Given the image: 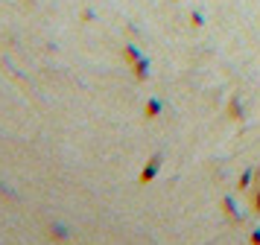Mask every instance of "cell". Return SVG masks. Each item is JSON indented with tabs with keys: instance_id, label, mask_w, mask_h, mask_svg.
<instances>
[{
	"instance_id": "7a4b0ae2",
	"label": "cell",
	"mask_w": 260,
	"mask_h": 245,
	"mask_svg": "<svg viewBox=\"0 0 260 245\" xmlns=\"http://www.w3.org/2000/svg\"><path fill=\"white\" fill-rule=\"evenodd\" d=\"M0 196H12V193H9V187H6V184H0Z\"/></svg>"
},
{
	"instance_id": "6da1fadb",
	"label": "cell",
	"mask_w": 260,
	"mask_h": 245,
	"mask_svg": "<svg viewBox=\"0 0 260 245\" xmlns=\"http://www.w3.org/2000/svg\"><path fill=\"white\" fill-rule=\"evenodd\" d=\"M53 239H68V231H64L61 225H56V228H53Z\"/></svg>"
}]
</instances>
